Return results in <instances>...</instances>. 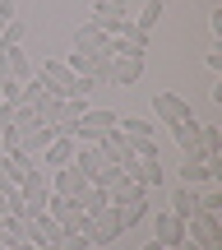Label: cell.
I'll return each instance as SVG.
<instances>
[{
  "instance_id": "cell-10",
  "label": "cell",
  "mask_w": 222,
  "mask_h": 250,
  "mask_svg": "<svg viewBox=\"0 0 222 250\" xmlns=\"http://www.w3.org/2000/svg\"><path fill=\"white\" fill-rule=\"evenodd\" d=\"M46 186H51L56 195H70V199H79L83 190H88V176H83V171L70 162V167H56V176L46 181Z\"/></svg>"
},
{
  "instance_id": "cell-4",
  "label": "cell",
  "mask_w": 222,
  "mask_h": 250,
  "mask_svg": "<svg viewBox=\"0 0 222 250\" xmlns=\"http://www.w3.org/2000/svg\"><path fill=\"white\" fill-rule=\"evenodd\" d=\"M185 241H195L199 250H222V223H218V213L185 218Z\"/></svg>"
},
{
  "instance_id": "cell-6",
  "label": "cell",
  "mask_w": 222,
  "mask_h": 250,
  "mask_svg": "<svg viewBox=\"0 0 222 250\" xmlns=\"http://www.w3.org/2000/svg\"><path fill=\"white\" fill-rule=\"evenodd\" d=\"M46 195H51V186H46V176L42 171H33V176L19 186V199H23V218H33V213H42L46 208Z\"/></svg>"
},
{
  "instance_id": "cell-28",
  "label": "cell",
  "mask_w": 222,
  "mask_h": 250,
  "mask_svg": "<svg viewBox=\"0 0 222 250\" xmlns=\"http://www.w3.org/2000/svg\"><path fill=\"white\" fill-rule=\"evenodd\" d=\"M65 65H70L74 74H88V70H93V56H83V51H74V56H70V61H65Z\"/></svg>"
},
{
  "instance_id": "cell-34",
  "label": "cell",
  "mask_w": 222,
  "mask_h": 250,
  "mask_svg": "<svg viewBox=\"0 0 222 250\" xmlns=\"http://www.w3.org/2000/svg\"><path fill=\"white\" fill-rule=\"evenodd\" d=\"M0 79H5V56H0Z\"/></svg>"
},
{
  "instance_id": "cell-31",
  "label": "cell",
  "mask_w": 222,
  "mask_h": 250,
  "mask_svg": "<svg viewBox=\"0 0 222 250\" xmlns=\"http://www.w3.org/2000/svg\"><path fill=\"white\" fill-rule=\"evenodd\" d=\"M33 250H61V241H33Z\"/></svg>"
},
{
  "instance_id": "cell-13",
  "label": "cell",
  "mask_w": 222,
  "mask_h": 250,
  "mask_svg": "<svg viewBox=\"0 0 222 250\" xmlns=\"http://www.w3.org/2000/svg\"><path fill=\"white\" fill-rule=\"evenodd\" d=\"M199 125H204V121H195V111H190L185 121L171 125V134H176V144H181L185 158H199V153H204V144H199Z\"/></svg>"
},
{
  "instance_id": "cell-2",
  "label": "cell",
  "mask_w": 222,
  "mask_h": 250,
  "mask_svg": "<svg viewBox=\"0 0 222 250\" xmlns=\"http://www.w3.org/2000/svg\"><path fill=\"white\" fill-rule=\"evenodd\" d=\"M33 74L46 83V93H56V98H79V93H74L79 74H74L65 61H42V65H33Z\"/></svg>"
},
{
  "instance_id": "cell-22",
  "label": "cell",
  "mask_w": 222,
  "mask_h": 250,
  "mask_svg": "<svg viewBox=\"0 0 222 250\" xmlns=\"http://www.w3.org/2000/svg\"><path fill=\"white\" fill-rule=\"evenodd\" d=\"M181 186H213V181H208V167L199 158H185L181 162Z\"/></svg>"
},
{
  "instance_id": "cell-27",
  "label": "cell",
  "mask_w": 222,
  "mask_h": 250,
  "mask_svg": "<svg viewBox=\"0 0 222 250\" xmlns=\"http://www.w3.org/2000/svg\"><path fill=\"white\" fill-rule=\"evenodd\" d=\"M56 241H61V250H88V236L83 232H61Z\"/></svg>"
},
{
  "instance_id": "cell-16",
  "label": "cell",
  "mask_w": 222,
  "mask_h": 250,
  "mask_svg": "<svg viewBox=\"0 0 222 250\" xmlns=\"http://www.w3.org/2000/svg\"><path fill=\"white\" fill-rule=\"evenodd\" d=\"M102 46H107V33H102V28H93V23H83L79 33H74V51H83V56H98Z\"/></svg>"
},
{
  "instance_id": "cell-14",
  "label": "cell",
  "mask_w": 222,
  "mask_h": 250,
  "mask_svg": "<svg viewBox=\"0 0 222 250\" xmlns=\"http://www.w3.org/2000/svg\"><path fill=\"white\" fill-rule=\"evenodd\" d=\"M98 148H102V158H107L111 167H121L125 158H134V153H130V139L121 134V125H116V130H107V134H98Z\"/></svg>"
},
{
  "instance_id": "cell-21",
  "label": "cell",
  "mask_w": 222,
  "mask_h": 250,
  "mask_svg": "<svg viewBox=\"0 0 222 250\" xmlns=\"http://www.w3.org/2000/svg\"><path fill=\"white\" fill-rule=\"evenodd\" d=\"M162 9H167V5H162V0H148V5H143V14H134V19H130V23H134V33H143V37H148L153 28H158Z\"/></svg>"
},
{
  "instance_id": "cell-11",
  "label": "cell",
  "mask_w": 222,
  "mask_h": 250,
  "mask_svg": "<svg viewBox=\"0 0 222 250\" xmlns=\"http://www.w3.org/2000/svg\"><path fill=\"white\" fill-rule=\"evenodd\" d=\"M153 116L162 125H176V121L190 116V102L181 98V93H158V98H153Z\"/></svg>"
},
{
  "instance_id": "cell-9",
  "label": "cell",
  "mask_w": 222,
  "mask_h": 250,
  "mask_svg": "<svg viewBox=\"0 0 222 250\" xmlns=\"http://www.w3.org/2000/svg\"><path fill=\"white\" fill-rule=\"evenodd\" d=\"M70 162H74V139H70V134H56V139L37 153V167H51V171L56 167H70Z\"/></svg>"
},
{
  "instance_id": "cell-18",
  "label": "cell",
  "mask_w": 222,
  "mask_h": 250,
  "mask_svg": "<svg viewBox=\"0 0 222 250\" xmlns=\"http://www.w3.org/2000/svg\"><path fill=\"white\" fill-rule=\"evenodd\" d=\"M51 139H56V125H33V130L23 134V144H19V148H23V153H33V158H37V153H42V148H46Z\"/></svg>"
},
{
  "instance_id": "cell-29",
  "label": "cell",
  "mask_w": 222,
  "mask_h": 250,
  "mask_svg": "<svg viewBox=\"0 0 222 250\" xmlns=\"http://www.w3.org/2000/svg\"><path fill=\"white\" fill-rule=\"evenodd\" d=\"M0 19H5V23H9V19H19V5H14V0H0Z\"/></svg>"
},
{
  "instance_id": "cell-30",
  "label": "cell",
  "mask_w": 222,
  "mask_h": 250,
  "mask_svg": "<svg viewBox=\"0 0 222 250\" xmlns=\"http://www.w3.org/2000/svg\"><path fill=\"white\" fill-rule=\"evenodd\" d=\"M204 61H208V70H222V46H213V51H208Z\"/></svg>"
},
{
  "instance_id": "cell-5",
  "label": "cell",
  "mask_w": 222,
  "mask_h": 250,
  "mask_svg": "<svg viewBox=\"0 0 222 250\" xmlns=\"http://www.w3.org/2000/svg\"><path fill=\"white\" fill-rule=\"evenodd\" d=\"M116 121H121L116 111H93V107H88L79 121H74V139H79V144H98V134L116 130Z\"/></svg>"
},
{
  "instance_id": "cell-26",
  "label": "cell",
  "mask_w": 222,
  "mask_h": 250,
  "mask_svg": "<svg viewBox=\"0 0 222 250\" xmlns=\"http://www.w3.org/2000/svg\"><path fill=\"white\" fill-rule=\"evenodd\" d=\"M19 144H23L19 125H14V121H9V125H0V148H5V153H19Z\"/></svg>"
},
{
  "instance_id": "cell-35",
  "label": "cell",
  "mask_w": 222,
  "mask_h": 250,
  "mask_svg": "<svg viewBox=\"0 0 222 250\" xmlns=\"http://www.w3.org/2000/svg\"><path fill=\"white\" fill-rule=\"evenodd\" d=\"M0 28H5V19H0Z\"/></svg>"
},
{
  "instance_id": "cell-17",
  "label": "cell",
  "mask_w": 222,
  "mask_h": 250,
  "mask_svg": "<svg viewBox=\"0 0 222 250\" xmlns=\"http://www.w3.org/2000/svg\"><path fill=\"white\" fill-rule=\"evenodd\" d=\"M171 213H176L181 223L195 218V213H199V190H195V186H181L176 195H171Z\"/></svg>"
},
{
  "instance_id": "cell-3",
  "label": "cell",
  "mask_w": 222,
  "mask_h": 250,
  "mask_svg": "<svg viewBox=\"0 0 222 250\" xmlns=\"http://www.w3.org/2000/svg\"><path fill=\"white\" fill-rule=\"evenodd\" d=\"M121 232H125V223H121V208L116 204H107L102 213H93L88 227H83L88 246H111V241H121Z\"/></svg>"
},
{
  "instance_id": "cell-33",
  "label": "cell",
  "mask_w": 222,
  "mask_h": 250,
  "mask_svg": "<svg viewBox=\"0 0 222 250\" xmlns=\"http://www.w3.org/2000/svg\"><path fill=\"white\" fill-rule=\"evenodd\" d=\"M139 250H167V246H162V241H148V246H139Z\"/></svg>"
},
{
  "instance_id": "cell-15",
  "label": "cell",
  "mask_w": 222,
  "mask_h": 250,
  "mask_svg": "<svg viewBox=\"0 0 222 250\" xmlns=\"http://www.w3.org/2000/svg\"><path fill=\"white\" fill-rule=\"evenodd\" d=\"M0 56H5V74H9L14 83H28V79H33V61H28L23 46H14V51H0Z\"/></svg>"
},
{
  "instance_id": "cell-8",
  "label": "cell",
  "mask_w": 222,
  "mask_h": 250,
  "mask_svg": "<svg viewBox=\"0 0 222 250\" xmlns=\"http://www.w3.org/2000/svg\"><path fill=\"white\" fill-rule=\"evenodd\" d=\"M139 79H143V61H134V56H111V74H107L111 88H134Z\"/></svg>"
},
{
  "instance_id": "cell-23",
  "label": "cell",
  "mask_w": 222,
  "mask_h": 250,
  "mask_svg": "<svg viewBox=\"0 0 222 250\" xmlns=\"http://www.w3.org/2000/svg\"><path fill=\"white\" fill-rule=\"evenodd\" d=\"M116 125H121V134H125V139H153V125H148V116H121Z\"/></svg>"
},
{
  "instance_id": "cell-25",
  "label": "cell",
  "mask_w": 222,
  "mask_h": 250,
  "mask_svg": "<svg viewBox=\"0 0 222 250\" xmlns=\"http://www.w3.org/2000/svg\"><path fill=\"white\" fill-rule=\"evenodd\" d=\"M218 208H222V186L199 190V213H218Z\"/></svg>"
},
{
  "instance_id": "cell-7",
  "label": "cell",
  "mask_w": 222,
  "mask_h": 250,
  "mask_svg": "<svg viewBox=\"0 0 222 250\" xmlns=\"http://www.w3.org/2000/svg\"><path fill=\"white\" fill-rule=\"evenodd\" d=\"M74 167L88 176V186H98V181H102V171H107L111 162L102 158V148H98V144H79V148H74Z\"/></svg>"
},
{
  "instance_id": "cell-32",
  "label": "cell",
  "mask_w": 222,
  "mask_h": 250,
  "mask_svg": "<svg viewBox=\"0 0 222 250\" xmlns=\"http://www.w3.org/2000/svg\"><path fill=\"white\" fill-rule=\"evenodd\" d=\"M5 250H33V241H9Z\"/></svg>"
},
{
  "instance_id": "cell-20",
  "label": "cell",
  "mask_w": 222,
  "mask_h": 250,
  "mask_svg": "<svg viewBox=\"0 0 222 250\" xmlns=\"http://www.w3.org/2000/svg\"><path fill=\"white\" fill-rule=\"evenodd\" d=\"M28 42V23L23 19H9L5 28H0V51H14V46H23Z\"/></svg>"
},
{
  "instance_id": "cell-24",
  "label": "cell",
  "mask_w": 222,
  "mask_h": 250,
  "mask_svg": "<svg viewBox=\"0 0 222 250\" xmlns=\"http://www.w3.org/2000/svg\"><path fill=\"white\" fill-rule=\"evenodd\" d=\"M121 56H134V61H148V37H143V33H130V37H121Z\"/></svg>"
},
{
  "instance_id": "cell-19",
  "label": "cell",
  "mask_w": 222,
  "mask_h": 250,
  "mask_svg": "<svg viewBox=\"0 0 222 250\" xmlns=\"http://www.w3.org/2000/svg\"><path fill=\"white\" fill-rule=\"evenodd\" d=\"M74 204H79V208H83V213H88V218H93V213H102V208H107V204H111V195H107V186H88V190H83V195H79V199H74Z\"/></svg>"
},
{
  "instance_id": "cell-1",
  "label": "cell",
  "mask_w": 222,
  "mask_h": 250,
  "mask_svg": "<svg viewBox=\"0 0 222 250\" xmlns=\"http://www.w3.org/2000/svg\"><path fill=\"white\" fill-rule=\"evenodd\" d=\"M93 28H102L107 37H130L134 23L125 14V0H93Z\"/></svg>"
},
{
  "instance_id": "cell-12",
  "label": "cell",
  "mask_w": 222,
  "mask_h": 250,
  "mask_svg": "<svg viewBox=\"0 0 222 250\" xmlns=\"http://www.w3.org/2000/svg\"><path fill=\"white\" fill-rule=\"evenodd\" d=\"M153 241H162L167 250L181 246V241H185V223H181L171 208H167V213H158V218H153Z\"/></svg>"
}]
</instances>
